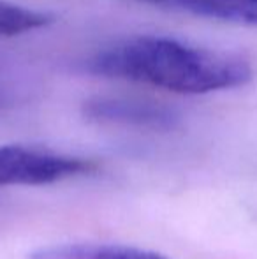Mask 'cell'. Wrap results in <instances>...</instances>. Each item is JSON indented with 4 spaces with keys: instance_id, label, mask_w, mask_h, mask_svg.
I'll use <instances>...</instances> for the list:
<instances>
[{
    "instance_id": "cell-1",
    "label": "cell",
    "mask_w": 257,
    "mask_h": 259,
    "mask_svg": "<svg viewBox=\"0 0 257 259\" xmlns=\"http://www.w3.org/2000/svg\"><path fill=\"white\" fill-rule=\"evenodd\" d=\"M88 71L185 96L238 89L252 78V65L240 55L161 35L115 42L90 58Z\"/></svg>"
},
{
    "instance_id": "cell-2",
    "label": "cell",
    "mask_w": 257,
    "mask_h": 259,
    "mask_svg": "<svg viewBox=\"0 0 257 259\" xmlns=\"http://www.w3.org/2000/svg\"><path fill=\"white\" fill-rule=\"evenodd\" d=\"M95 169V162L83 157L23 145H0V185H52Z\"/></svg>"
},
{
    "instance_id": "cell-3",
    "label": "cell",
    "mask_w": 257,
    "mask_h": 259,
    "mask_svg": "<svg viewBox=\"0 0 257 259\" xmlns=\"http://www.w3.org/2000/svg\"><path fill=\"white\" fill-rule=\"evenodd\" d=\"M83 111L93 122L139 129L171 131L180 123V115L169 106L127 97H95L85 103Z\"/></svg>"
},
{
    "instance_id": "cell-4",
    "label": "cell",
    "mask_w": 257,
    "mask_h": 259,
    "mask_svg": "<svg viewBox=\"0 0 257 259\" xmlns=\"http://www.w3.org/2000/svg\"><path fill=\"white\" fill-rule=\"evenodd\" d=\"M28 259H169L159 252L120 243H57L39 247Z\"/></svg>"
},
{
    "instance_id": "cell-5",
    "label": "cell",
    "mask_w": 257,
    "mask_h": 259,
    "mask_svg": "<svg viewBox=\"0 0 257 259\" xmlns=\"http://www.w3.org/2000/svg\"><path fill=\"white\" fill-rule=\"evenodd\" d=\"M53 16L46 11L0 0V37H14L48 27Z\"/></svg>"
},
{
    "instance_id": "cell-6",
    "label": "cell",
    "mask_w": 257,
    "mask_h": 259,
    "mask_svg": "<svg viewBox=\"0 0 257 259\" xmlns=\"http://www.w3.org/2000/svg\"><path fill=\"white\" fill-rule=\"evenodd\" d=\"M195 14L227 23L257 27V0H204Z\"/></svg>"
},
{
    "instance_id": "cell-7",
    "label": "cell",
    "mask_w": 257,
    "mask_h": 259,
    "mask_svg": "<svg viewBox=\"0 0 257 259\" xmlns=\"http://www.w3.org/2000/svg\"><path fill=\"white\" fill-rule=\"evenodd\" d=\"M132 2L148 4V6L162 7V9H175V11H185V13L195 14L197 7L204 0H132Z\"/></svg>"
}]
</instances>
